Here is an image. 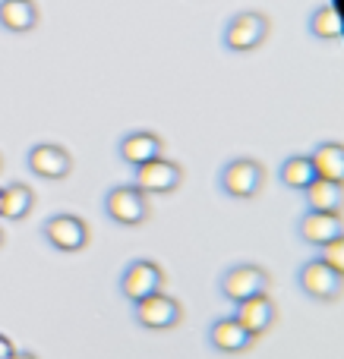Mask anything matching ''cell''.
<instances>
[{
	"label": "cell",
	"instance_id": "obj_1",
	"mask_svg": "<svg viewBox=\"0 0 344 359\" xmlns=\"http://www.w3.org/2000/svg\"><path fill=\"white\" fill-rule=\"evenodd\" d=\"M269 35H272V19L263 10H240L221 29V48L227 54L246 57V54H256L269 41Z\"/></svg>",
	"mask_w": 344,
	"mask_h": 359
},
{
	"label": "cell",
	"instance_id": "obj_2",
	"mask_svg": "<svg viewBox=\"0 0 344 359\" xmlns=\"http://www.w3.org/2000/svg\"><path fill=\"white\" fill-rule=\"evenodd\" d=\"M218 186L227 198H237V202H250L259 192L265 189V168L250 155L231 158V161L221 168Z\"/></svg>",
	"mask_w": 344,
	"mask_h": 359
},
{
	"label": "cell",
	"instance_id": "obj_3",
	"mask_svg": "<svg viewBox=\"0 0 344 359\" xmlns=\"http://www.w3.org/2000/svg\"><path fill=\"white\" fill-rule=\"evenodd\" d=\"M269 287H272L269 268L256 265V262H237V265H231L218 278V293L227 303L253 299V297H259V293H269Z\"/></svg>",
	"mask_w": 344,
	"mask_h": 359
},
{
	"label": "cell",
	"instance_id": "obj_4",
	"mask_svg": "<svg viewBox=\"0 0 344 359\" xmlns=\"http://www.w3.org/2000/svg\"><path fill=\"white\" fill-rule=\"evenodd\" d=\"M105 215L117 227H143L152 215V202L133 183H120L105 192Z\"/></svg>",
	"mask_w": 344,
	"mask_h": 359
},
{
	"label": "cell",
	"instance_id": "obj_5",
	"mask_svg": "<svg viewBox=\"0 0 344 359\" xmlns=\"http://www.w3.org/2000/svg\"><path fill=\"white\" fill-rule=\"evenodd\" d=\"M133 322L143 331H152V334H164V331H174L177 325L183 322V306L177 297L171 293H152V297L133 303Z\"/></svg>",
	"mask_w": 344,
	"mask_h": 359
},
{
	"label": "cell",
	"instance_id": "obj_6",
	"mask_svg": "<svg viewBox=\"0 0 344 359\" xmlns=\"http://www.w3.org/2000/svg\"><path fill=\"white\" fill-rule=\"evenodd\" d=\"M297 287L303 290L307 299H316V303H338L344 293V278L316 255V259L303 262V265L297 268Z\"/></svg>",
	"mask_w": 344,
	"mask_h": 359
},
{
	"label": "cell",
	"instance_id": "obj_7",
	"mask_svg": "<svg viewBox=\"0 0 344 359\" xmlns=\"http://www.w3.org/2000/svg\"><path fill=\"white\" fill-rule=\"evenodd\" d=\"M41 236L51 249H57V252H63V255L82 252V249L88 246V240H92V236H88V224L82 221L79 215H67V211L51 215L48 221L41 224Z\"/></svg>",
	"mask_w": 344,
	"mask_h": 359
},
{
	"label": "cell",
	"instance_id": "obj_8",
	"mask_svg": "<svg viewBox=\"0 0 344 359\" xmlns=\"http://www.w3.org/2000/svg\"><path fill=\"white\" fill-rule=\"evenodd\" d=\"M133 186L143 189L145 196H171L183 186V168L161 155L143 168H133Z\"/></svg>",
	"mask_w": 344,
	"mask_h": 359
},
{
	"label": "cell",
	"instance_id": "obj_9",
	"mask_svg": "<svg viewBox=\"0 0 344 359\" xmlns=\"http://www.w3.org/2000/svg\"><path fill=\"white\" fill-rule=\"evenodd\" d=\"M161 290H164V268L152 259H133L120 274V293L130 303H139V299Z\"/></svg>",
	"mask_w": 344,
	"mask_h": 359
},
{
	"label": "cell",
	"instance_id": "obj_10",
	"mask_svg": "<svg viewBox=\"0 0 344 359\" xmlns=\"http://www.w3.org/2000/svg\"><path fill=\"white\" fill-rule=\"evenodd\" d=\"M25 168H29L38 180L60 183V180H67L70 174H73V155H70L63 145L38 142L25 151Z\"/></svg>",
	"mask_w": 344,
	"mask_h": 359
},
{
	"label": "cell",
	"instance_id": "obj_11",
	"mask_svg": "<svg viewBox=\"0 0 344 359\" xmlns=\"http://www.w3.org/2000/svg\"><path fill=\"white\" fill-rule=\"evenodd\" d=\"M206 341H209V347L221 356H244L246 350H253V344H256L250 337V331H246L234 316L215 318V322L209 325Z\"/></svg>",
	"mask_w": 344,
	"mask_h": 359
},
{
	"label": "cell",
	"instance_id": "obj_12",
	"mask_svg": "<svg viewBox=\"0 0 344 359\" xmlns=\"http://www.w3.org/2000/svg\"><path fill=\"white\" fill-rule=\"evenodd\" d=\"M234 318L250 331L253 341H259L263 334H269L278 322V306L269 293H259L253 299H244V303H234Z\"/></svg>",
	"mask_w": 344,
	"mask_h": 359
},
{
	"label": "cell",
	"instance_id": "obj_13",
	"mask_svg": "<svg viewBox=\"0 0 344 359\" xmlns=\"http://www.w3.org/2000/svg\"><path fill=\"white\" fill-rule=\"evenodd\" d=\"M344 233V217L329 215V211H303L297 221V236L313 249H326Z\"/></svg>",
	"mask_w": 344,
	"mask_h": 359
},
{
	"label": "cell",
	"instance_id": "obj_14",
	"mask_svg": "<svg viewBox=\"0 0 344 359\" xmlns=\"http://www.w3.org/2000/svg\"><path fill=\"white\" fill-rule=\"evenodd\" d=\"M117 155H120V161L130 164V168H143V164L164 155V139L158 136L155 130H133L120 139Z\"/></svg>",
	"mask_w": 344,
	"mask_h": 359
},
{
	"label": "cell",
	"instance_id": "obj_15",
	"mask_svg": "<svg viewBox=\"0 0 344 359\" xmlns=\"http://www.w3.org/2000/svg\"><path fill=\"white\" fill-rule=\"evenodd\" d=\"M38 4L35 0H0V29L13 32V35H25V32L38 29Z\"/></svg>",
	"mask_w": 344,
	"mask_h": 359
},
{
	"label": "cell",
	"instance_id": "obj_16",
	"mask_svg": "<svg viewBox=\"0 0 344 359\" xmlns=\"http://www.w3.org/2000/svg\"><path fill=\"white\" fill-rule=\"evenodd\" d=\"M35 208V192H32L29 183H10V186H0V217L4 221H25Z\"/></svg>",
	"mask_w": 344,
	"mask_h": 359
},
{
	"label": "cell",
	"instance_id": "obj_17",
	"mask_svg": "<svg viewBox=\"0 0 344 359\" xmlns=\"http://www.w3.org/2000/svg\"><path fill=\"white\" fill-rule=\"evenodd\" d=\"M307 198V211H329V215H341L344 208V183H332V180H313L303 189Z\"/></svg>",
	"mask_w": 344,
	"mask_h": 359
},
{
	"label": "cell",
	"instance_id": "obj_18",
	"mask_svg": "<svg viewBox=\"0 0 344 359\" xmlns=\"http://www.w3.org/2000/svg\"><path fill=\"white\" fill-rule=\"evenodd\" d=\"M307 32L316 41H341L344 38V19L332 4H319L307 16Z\"/></svg>",
	"mask_w": 344,
	"mask_h": 359
},
{
	"label": "cell",
	"instance_id": "obj_19",
	"mask_svg": "<svg viewBox=\"0 0 344 359\" xmlns=\"http://www.w3.org/2000/svg\"><path fill=\"white\" fill-rule=\"evenodd\" d=\"M319 180H332V183H344V142H319L310 155Z\"/></svg>",
	"mask_w": 344,
	"mask_h": 359
},
{
	"label": "cell",
	"instance_id": "obj_20",
	"mask_svg": "<svg viewBox=\"0 0 344 359\" xmlns=\"http://www.w3.org/2000/svg\"><path fill=\"white\" fill-rule=\"evenodd\" d=\"M278 180H282L288 189L303 192L319 177H316V168H313V161H310V155H288L282 161V168H278Z\"/></svg>",
	"mask_w": 344,
	"mask_h": 359
},
{
	"label": "cell",
	"instance_id": "obj_21",
	"mask_svg": "<svg viewBox=\"0 0 344 359\" xmlns=\"http://www.w3.org/2000/svg\"><path fill=\"white\" fill-rule=\"evenodd\" d=\"M319 259L326 262L329 268H335V271H338L341 278H344V233H341L335 243H329V246L322 249V255H319Z\"/></svg>",
	"mask_w": 344,
	"mask_h": 359
},
{
	"label": "cell",
	"instance_id": "obj_22",
	"mask_svg": "<svg viewBox=\"0 0 344 359\" xmlns=\"http://www.w3.org/2000/svg\"><path fill=\"white\" fill-rule=\"evenodd\" d=\"M13 353H16V347H13V341L6 334H0V359H10Z\"/></svg>",
	"mask_w": 344,
	"mask_h": 359
},
{
	"label": "cell",
	"instance_id": "obj_23",
	"mask_svg": "<svg viewBox=\"0 0 344 359\" xmlns=\"http://www.w3.org/2000/svg\"><path fill=\"white\" fill-rule=\"evenodd\" d=\"M10 359H38V356H35V353H19V350H16V353H13Z\"/></svg>",
	"mask_w": 344,
	"mask_h": 359
},
{
	"label": "cell",
	"instance_id": "obj_24",
	"mask_svg": "<svg viewBox=\"0 0 344 359\" xmlns=\"http://www.w3.org/2000/svg\"><path fill=\"white\" fill-rule=\"evenodd\" d=\"M0 246H4V230H0Z\"/></svg>",
	"mask_w": 344,
	"mask_h": 359
},
{
	"label": "cell",
	"instance_id": "obj_25",
	"mask_svg": "<svg viewBox=\"0 0 344 359\" xmlns=\"http://www.w3.org/2000/svg\"><path fill=\"white\" fill-rule=\"evenodd\" d=\"M0 168H4V161H0Z\"/></svg>",
	"mask_w": 344,
	"mask_h": 359
}]
</instances>
